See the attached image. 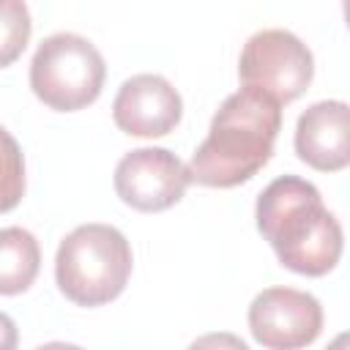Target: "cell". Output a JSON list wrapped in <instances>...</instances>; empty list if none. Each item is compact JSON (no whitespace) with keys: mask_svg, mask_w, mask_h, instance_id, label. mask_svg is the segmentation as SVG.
<instances>
[{"mask_svg":"<svg viewBox=\"0 0 350 350\" xmlns=\"http://www.w3.org/2000/svg\"><path fill=\"white\" fill-rule=\"evenodd\" d=\"M295 153L320 172L350 164V109L345 101H317L295 123Z\"/></svg>","mask_w":350,"mask_h":350,"instance_id":"9","label":"cell"},{"mask_svg":"<svg viewBox=\"0 0 350 350\" xmlns=\"http://www.w3.org/2000/svg\"><path fill=\"white\" fill-rule=\"evenodd\" d=\"M41 268V249L33 232L22 227L0 230V295L25 293Z\"/></svg>","mask_w":350,"mask_h":350,"instance_id":"10","label":"cell"},{"mask_svg":"<svg viewBox=\"0 0 350 350\" xmlns=\"http://www.w3.org/2000/svg\"><path fill=\"white\" fill-rule=\"evenodd\" d=\"M33 33L25 0H0V68L11 66L27 46Z\"/></svg>","mask_w":350,"mask_h":350,"instance_id":"11","label":"cell"},{"mask_svg":"<svg viewBox=\"0 0 350 350\" xmlns=\"http://www.w3.org/2000/svg\"><path fill=\"white\" fill-rule=\"evenodd\" d=\"M107 66L101 52L77 33L44 38L30 60V88L57 112H77L101 96Z\"/></svg>","mask_w":350,"mask_h":350,"instance_id":"4","label":"cell"},{"mask_svg":"<svg viewBox=\"0 0 350 350\" xmlns=\"http://www.w3.org/2000/svg\"><path fill=\"white\" fill-rule=\"evenodd\" d=\"M249 331L271 350H298L323 331V306L314 295L293 287H268L249 304Z\"/></svg>","mask_w":350,"mask_h":350,"instance_id":"7","label":"cell"},{"mask_svg":"<svg viewBox=\"0 0 350 350\" xmlns=\"http://www.w3.org/2000/svg\"><path fill=\"white\" fill-rule=\"evenodd\" d=\"M191 183L189 167L167 148H137L115 167L118 197L142 213H159L183 200Z\"/></svg>","mask_w":350,"mask_h":350,"instance_id":"6","label":"cell"},{"mask_svg":"<svg viewBox=\"0 0 350 350\" xmlns=\"http://www.w3.org/2000/svg\"><path fill=\"white\" fill-rule=\"evenodd\" d=\"M25 194V156L19 142L0 126V213L14 211Z\"/></svg>","mask_w":350,"mask_h":350,"instance_id":"12","label":"cell"},{"mask_svg":"<svg viewBox=\"0 0 350 350\" xmlns=\"http://www.w3.org/2000/svg\"><path fill=\"white\" fill-rule=\"evenodd\" d=\"M131 246L112 224H79L55 254V282L77 306H104L115 301L131 276Z\"/></svg>","mask_w":350,"mask_h":350,"instance_id":"3","label":"cell"},{"mask_svg":"<svg viewBox=\"0 0 350 350\" xmlns=\"http://www.w3.org/2000/svg\"><path fill=\"white\" fill-rule=\"evenodd\" d=\"M257 230L279 262L301 276H325L342 257V227L323 205L314 183L282 175L257 197Z\"/></svg>","mask_w":350,"mask_h":350,"instance_id":"2","label":"cell"},{"mask_svg":"<svg viewBox=\"0 0 350 350\" xmlns=\"http://www.w3.org/2000/svg\"><path fill=\"white\" fill-rule=\"evenodd\" d=\"M183 115L180 93L159 74H137L126 79L112 101V120L131 137H164Z\"/></svg>","mask_w":350,"mask_h":350,"instance_id":"8","label":"cell"},{"mask_svg":"<svg viewBox=\"0 0 350 350\" xmlns=\"http://www.w3.org/2000/svg\"><path fill=\"white\" fill-rule=\"evenodd\" d=\"M282 129V104L271 96L241 88L216 109L208 137L189 161L191 183L208 189H232L254 178L273 156Z\"/></svg>","mask_w":350,"mask_h":350,"instance_id":"1","label":"cell"},{"mask_svg":"<svg viewBox=\"0 0 350 350\" xmlns=\"http://www.w3.org/2000/svg\"><path fill=\"white\" fill-rule=\"evenodd\" d=\"M238 77L246 88L271 96L276 104H290L312 85L314 57L295 33L268 27L243 44Z\"/></svg>","mask_w":350,"mask_h":350,"instance_id":"5","label":"cell"},{"mask_svg":"<svg viewBox=\"0 0 350 350\" xmlns=\"http://www.w3.org/2000/svg\"><path fill=\"white\" fill-rule=\"evenodd\" d=\"M16 342H19V334H16L14 320L5 312H0V350H14Z\"/></svg>","mask_w":350,"mask_h":350,"instance_id":"13","label":"cell"}]
</instances>
